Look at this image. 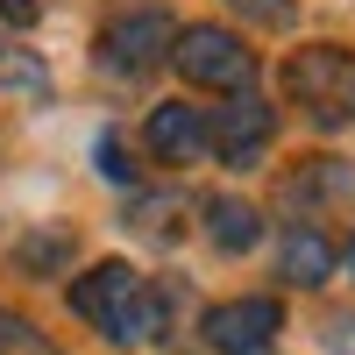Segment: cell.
I'll use <instances>...</instances> for the list:
<instances>
[{"label": "cell", "mask_w": 355, "mask_h": 355, "mask_svg": "<svg viewBox=\"0 0 355 355\" xmlns=\"http://www.w3.org/2000/svg\"><path fill=\"white\" fill-rule=\"evenodd\" d=\"M71 313L93 320V327L114 334V341H150V334H164V299L128 270V263H93L85 277H71Z\"/></svg>", "instance_id": "1"}, {"label": "cell", "mask_w": 355, "mask_h": 355, "mask_svg": "<svg viewBox=\"0 0 355 355\" xmlns=\"http://www.w3.org/2000/svg\"><path fill=\"white\" fill-rule=\"evenodd\" d=\"M171 64L185 85H206V93H249L256 85V50L220 21H192L171 36Z\"/></svg>", "instance_id": "2"}, {"label": "cell", "mask_w": 355, "mask_h": 355, "mask_svg": "<svg viewBox=\"0 0 355 355\" xmlns=\"http://www.w3.org/2000/svg\"><path fill=\"white\" fill-rule=\"evenodd\" d=\"M284 93L313 107V114H348L355 107V57L334 43H313V50H291L284 64Z\"/></svg>", "instance_id": "3"}, {"label": "cell", "mask_w": 355, "mask_h": 355, "mask_svg": "<svg viewBox=\"0 0 355 355\" xmlns=\"http://www.w3.org/2000/svg\"><path fill=\"white\" fill-rule=\"evenodd\" d=\"M270 135H277V107H270V100H256V93H234V100L214 114V121H206V150H220V164L249 171V164H263Z\"/></svg>", "instance_id": "4"}, {"label": "cell", "mask_w": 355, "mask_h": 355, "mask_svg": "<svg viewBox=\"0 0 355 355\" xmlns=\"http://www.w3.org/2000/svg\"><path fill=\"white\" fill-rule=\"evenodd\" d=\"M171 36H178V21L164 15V8H135V15H114L107 28H100V64L107 71H150V64H164V50H171Z\"/></svg>", "instance_id": "5"}, {"label": "cell", "mask_w": 355, "mask_h": 355, "mask_svg": "<svg viewBox=\"0 0 355 355\" xmlns=\"http://www.w3.org/2000/svg\"><path fill=\"white\" fill-rule=\"evenodd\" d=\"M284 334V306L277 299H227L199 320V341L220 348V355H263Z\"/></svg>", "instance_id": "6"}, {"label": "cell", "mask_w": 355, "mask_h": 355, "mask_svg": "<svg viewBox=\"0 0 355 355\" xmlns=\"http://www.w3.org/2000/svg\"><path fill=\"white\" fill-rule=\"evenodd\" d=\"M142 142H150V157H164V164H199L206 157V114L185 107V100H164L150 114V128H142Z\"/></svg>", "instance_id": "7"}, {"label": "cell", "mask_w": 355, "mask_h": 355, "mask_svg": "<svg viewBox=\"0 0 355 355\" xmlns=\"http://www.w3.org/2000/svg\"><path fill=\"white\" fill-rule=\"evenodd\" d=\"M277 277L299 284V291H320L334 277V242L320 227H284L277 234Z\"/></svg>", "instance_id": "8"}, {"label": "cell", "mask_w": 355, "mask_h": 355, "mask_svg": "<svg viewBox=\"0 0 355 355\" xmlns=\"http://www.w3.org/2000/svg\"><path fill=\"white\" fill-rule=\"evenodd\" d=\"M256 234H263V214L249 199H206V242H214L220 256L256 249Z\"/></svg>", "instance_id": "9"}, {"label": "cell", "mask_w": 355, "mask_h": 355, "mask_svg": "<svg viewBox=\"0 0 355 355\" xmlns=\"http://www.w3.org/2000/svg\"><path fill=\"white\" fill-rule=\"evenodd\" d=\"M71 227H36V234H21L15 242V270H28V277H50V270H64L71 263Z\"/></svg>", "instance_id": "10"}, {"label": "cell", "mask_w": 355, "mask_h": 355, "mask_svg": "<svg viewBox=\"0 0 355 355\" xmlns=\"http://www.w3.org/2000/svg\"><path fill=\"white\" fill-rule=\"evenodd\" d=\"M178 214H185V199H178V192H135V199H128V227L157 234V242L178 234Z\"/></svg>", "instance_id": "11"}, {"label": "cell", "mask_w": 355, "mask_h": 355, "mask_svg": "<svg viewBox=\"0 0 355 355\" xmlns=\"http://www.w3.org/2000/svg\"><path fill=\"white\" fill-rule=\"evenodd\" d=\"M0 355H50V334H43L28 313H8V306H0Z\"/></svg>", "instance_id": "12"}, {"label": "cell", "mask_w": 355, "mask_h": 355, "mask_svg": "<svg viewBox=\"0 0 355 355\" xmlns=\"http://www.w3.org/2000/svg\"><path fill=\"white\" fill-rule=\"evenodd\" d=\"M0 85H8V93H50V71L28 50H8V57H0Z\"/></svg>", "instance_id": "13"}, {"label": "cell", "mask_w": 355, "mask_h": 355, "mask_svg": "<svg viewBox=\"0 0 355 355\" xmlns=\"http://www.w3.org/2000/svg\"><path fill=\"white\" fill-rule=\"evenodd\" d=\"M249 21H263V28H291V0H234Z\"/></svg>", "instance_id": "14"}, {"label": "cell", "mask_w": 355, "mask_h": 355, "mask_svg": "<svg viewBox=\"0 0 355 355\" xmlns=\"http://www.w3.org/2000/svg\"><path fill=\"white\" fill-rule=\"evenodd\" d=\"M93 157H100V171L114 178V185H128V178H135V164L121 157V142H114V135H100V150H93Z\"/></svg>", "instance_id": "15"}, {"label": "cell", "mask_w": 355, "mask_h": 355, "mask_svg": "<svg viewBox=\"0 0 355 355\" xmlns=\"http://www.w3.org/2000/svg\"><path fill=\"white\" fill-rule=\"evenodd\" d=\"M0 21H15V28H28V21H36V0H0Z\"/></svg>", "instance_id": "16"}, {"label": "cell", "mask_w": 355, "mask_h": 355, "mask_svg": "<svg viewBox=\"0 0 355 355\" xmlns=\"http://www.w3.org/2000/svg\"><path fill=\"white\" fill-rule=\"evenodd\" d=\"M327 348H341V355L355 348V320H348V313H341V320H334V327H327Z\"/></svg>", "instance_id": "17"}]
</instances>
